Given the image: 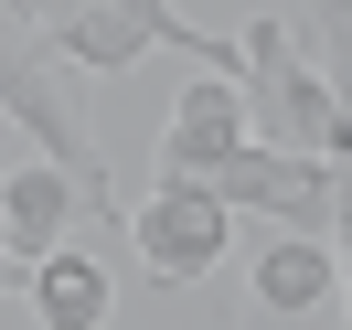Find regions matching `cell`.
<instances>
[{
  "instance_id": "obj_1",
  "label": "cell",
  "mask_w": 352,
  "mask_h": 330,
  "mask_svg": "<svg viewBox=\"0 0 352 330\" xmlns=\"http://www.w3.org/2000/svg\"><path fill=\"white\" fill-rule=\"evenodd\" d=\"M245 107L267 117V139L278 150H342V96H331L320 54H299V32L278 22V11H256L245 22Z\"/></svg>"
},
{
  "instance_id": "obj_2",
  "label": "cell",
  "mask_w": 352,
  "mask_h": 330,
  "mask_svg": "<svg viewBox=\"0 0 352 330\" xmlns=\"http://www.w3.org/2000/svg\"><path fill=\"white\" fill-rule=\"evenodd\" d=\"M214 192L235 202V213L278 224V235H331V213H342V160L278 150V139H245V150L214 171Z\"/></svg>"
},
{
  "instance_id": "obj_3",
  "label": "cell",
  "mask_w": 352,
  "mask_h": 330,
  "mask_svg": "<svg viewBox=\"0 0 352 330\" xmlns=\"http://www.w3.org/2000/svg\"><path fill=\"white\" fill-rule=\"evenodd\" d=\"M129 224V256L150 266L160 287H192V277H214L224 266V245H235V202L214 192V181H160L139 213H118Z\"/></svg>"
},
{
  "instance_id": "obj_4",
  "label": "cell",
  "mask_w": 352,
  "mask_h": 330,
  "mask_svg": "<svg viewBox=\"0 0 352 330\" xmlns=\"http://www.w3.org/2000/svg\"><path fill=\"white\" fill-rule=\"evenodd\" d=\"M331 309H342V245L267 224L245 256V320H331Z\"/></svg>"
},
{
  "instance_id": "obj_5",
  "label": "cell",
  "mask_w": 352,
  "mask_h": 330,
  "mask_svg": "<svg viewBox=\"0 0 352 330\" xmlns=\"http://www.w3.org/2000/svg\"><path fill=\"white\" fill-rule=\"evenodd\" d=\"M256 139V107H245V75H192L160 128V181H214L224 160Z\"/></svg>"
},
{
  "instance_id": "obj_6",
  "label": "cell",
  "mask_w": 352,
  "mask_h": 330,
  "mask_svg": "<svg viewBox=\"0 0 352 330\" xmlns=\"http://www.w3.org/2000/svg\"><path fill=\"white\" fill-rule=\"evenodd\" d=\"M75 213H86V181L75 171H54V160H11V171H0V245L22 256V277L65 245Z\"/></svg>"
},
{
  "instance_id": "obj_7",
  "label": "cell",
  "mask_w": 352,
  "mask_h": 330,
  "mask_svg": "<svg viewBox=\"0 0 352 330\" xmlns=\"http://www.w3.org/2000/svg\"><path fill=\"white\" fill-rule=\"evenodd\" d=\"M32 320L43 330H107L118 320V277L96 256H65V245H54V256L32 266Z\"/></svg>"
},
{
  "instance_id": "obj_8",
  "label": "cell",
  "mask_w": 352,
  "mask_h": 330,
  "mask_svg": "<svg viewBox=\"0 0 352 330\" xmlns=\"http://www.w3.org/2000/svg\"><path fill=\"white\" fill-rule=\"evenodd\" d=\"M11 277H22V256H11V245H0V287H11Z\"/></svg>"
},
{
  "instance_id": "obj_9",
  "label": "cell",
  "mask_w": 352,
  "mask_h": 330,
  "mask_svg": "<svg viewBox=\"0 0 352 330\" xmlns=\"http://www.w3.org/2000/svg\"><path fill=\"white\" fill-rule=\"evenodd\" d=\"M0 171H11V117H0Z\"/></svg>"
}]
</instances>
